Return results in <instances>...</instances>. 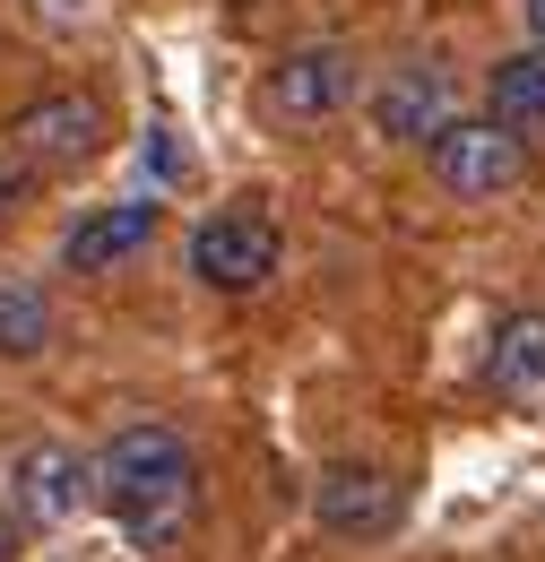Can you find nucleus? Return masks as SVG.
Returning a JSON list of instances; mask_svg holds the SVG:
<instances>
[{
    "label": "nucleus",
    "mask_w": 545,
    "mask_h": 562,
    "mask_svg": "<svg viewBox=\"0 0 545 562\" xmlns=\"http://www.w3.org/2000/svg\"><path fill=\"white\" fill-rule=\"evenodd\" d=\"M96 493H104V510L131 528L138 546H156V537H174V528L191 519L200 476H191V450H182L165 424H131V432H113V450L96 459Z\"/></svg>",
    "instance_id": "1"
},
{
    "label": "nucleus",
    "mask_w": 545,
    "mask_h": 562,
    "mask_svg": "<svg viewBox=\"0 0 545 562\" xmlns=\"http://www.w3.org/2000/svg\"><path fill=\"white\" fill-rule=\"evenodd\" d=\"M424 165H433V182H442L451 200H502V191L529 173V147H520V131H502V122L485 113V122H442V131L424 139Z\"/></svg>",
    "instance_id": "2"
},
{
    "label": "nucleus",
    "mask_w": 545,
    "mask_h": 562,
    "mask_svg": "<svg viewBox=\"0 0 545 562\" xmlns=\"http://www.w3.org/2000/svg\"><path fill=\"white\" fill-rule=\"evenodd\" d=\"M18 156L26 165H44V173H62V165H87L96 147H104V131H113V113L87 95V87H62V95H44V104H26L18 122Z\"/></svg>",
    "instance_id": "3"
},
{
    "label": "nucleus",
    "mask_w": 545,
    "mask_h": 562,
    "mask_svg": "<svg viewBox=\"0 0 545 562\" xmlns=\"http://www.w3.org/2000/svg\"><path fill=\"white\" fill-rule=\"evenodd\" d=\"M277 225L260 209H225V216H208L200 234H191V269H200L216 294H252V285L277 269Z\"/></svg>",
    "instance_id": "4"
},
{
    "label": "nucleus",
    "mask_w": 545,
    "mask_h": 562,
    "mask_svg": "<svg viewBox=\"0 0 545 562\" xmlns=\"http://www.w3.org/2000/svg\"><path fill=\"white\" fill-rule=\"evenodd\" d=\"M442 122H459V95H451V70L442 61H408V70L381 78V95H372V131L399 147H424Z\"/></svg>",
    "instance_id": "5"
},
{
    "label": "nucleus",
    "mask_w": 545,
    "mask_h": 562,
    "mask_svg": "<svg viewBox=\"0 0 545 562\" xmlns=\"http://www.w3.org/2000/svg\"><path fill=\"white\" fill-rule=\"evenodd\" d=\"M346 87H355V70H346V53H286L269 70V113L277 122H294V131H312V122H330L346 104Z\"/></svg>",
    "instance_id": "6"
},
{
    "label": "nucleus",
    "mask_w": 545,
    "mask_h": 562,
    "mask_svg": "<svg viewBox=\"0 0 545 562\" xmlns=\"http://www.w3.org/2000/svg\"><path fill=\"white\" fill-rule=\"evenodd\" d=\"M156 243V200H113V209L78 216L62 243V260L78 269V278H104V269H122V260H138Z\"/></svg>",
    "instance_id": "7"
},
{
    "label": "nucleus",
    "mask_w": 545,
    "mask_h": 562,
    "mask_svg": "<svg viewBox=\"0 0 545 562\" xmlns=\"http://www.w3.org/2000/svg\"><path fill=\"white\" fill-rule=\"evenodd\" d=\"M399 476L390 468H330L321 493H312V510H321V528H338V537H381L390 519H399Z\"/></svg>",
    "instance_id": "8"
},
{
    "label": "nucleus",
    "mask_w": 545,
    "mask_h": 562,
    "mask_svg": "<svg viewBox=\"0 0 545 562\" xmlns=\"http://www.w3.org/2000/svg\"><path fill=\"white\" fill-rule=\"evenodd\" d=\"M78 502H87V468H78L69 450H53V441L9 468V510H18L26 528H62Z\"/></svg>",
    "instance_id": "9"
},
{
    "label": "nucleus",
    "mask_w": 545,
    "mask_h": 562,
    "mask_svg": "<svg viewBox=\"0 0 545 562\" xmlns=\"http://www.w3.org/2000/svg\"><path fill=\"white\" fill-rule=\"evenodd\" d=\"M485 381H493L502 398H537V390H545V312H520V321L493 329Z\"/></svg>",
    "instance_id": "10"
},
{
    "label": "nucleus",
    "mask_w": 545,
    "mask_h": 562,
    "mask_svg": "<svg viewBox=\"0 0 545 562\" xmlns=\"http://www.w3.org/2000/svg\"><path fill=\"white\" fill-rule=\"evenodd\" d=\"M485 104L502 131H545V53H511L485 78Z\"/></svg>",
    "instance_id": "11"
},
{
    "label": "nucleus",
    "mask_w": 545,
    "mask_h": 562,
    "mask_svg": "<svg viewBox=\"0 0 545 562\" xmlns=\"http://www.w3.org/2000/svg\"><path fill=\"white\" fill-rule=\"evenodd\" d=\"M53 338V303L35 285H9L0 278V355H35Z\"/></svg>",
    "instance_id": "12"
},
{
    "label": "nucleus",
    "mask_w": 545,
    "mask_h": 562,
    "mask_svg": "<svg viewBox=\"0 0 545 562\" xmlns=\"http://www.w3.org/2000/svg\"><path fill=\"white\" fill-rule=\"evenodd\" d=\"M26 9H35V18H53V26H78L96 0H26Z\"/></svg>",
    "instance_id": "13"
},
{
    "label": "nucleus",
    "mask_w": 545,
    "mask_h": 562,
    "mask_svg": "<svg viewBox=\"0 0 545 562\" xmlns=\"http://www.w3.org/2000/svg\"><path fill=\"white\" fill-rule=\"evenodd\" d=\"M0 209H18V173H0Z\"/></svg>",
    "instance_id": "14"
},
{
    "label": "nucleus",
    "mask_w": 545,
    "mask_h": 562,
    "mask_svg": "<svg viewBox=\"0 0 545 562\" xmlns=\"http://www.w3.org/2000/svg\"><path fill=\"white\" fill-rule=\"evenodd\" d=\"M520 9H529V26H537V35H545V0H520Z\"/></svg>",
    "instance_id": "15"
},
{
    "label": "nucleus",
    "mask_w": 545,
    "mask_h": 562,
    "mask_svg": "<svg viewBox=\"0 0 545 562\" xmlns=\"http://www.w3.org/2000/svg\"><path fill=\"white\" fill-rule=\"evenodd\" d=\"M9 554H18V546H9V510H0V562H9Z\"/></svg>",
    "instance_id": "16"
}]
</instances>
